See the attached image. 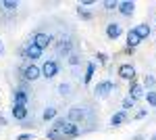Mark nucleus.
<instances>
[{
    "mask_svg": "<svg viewBox=\"0 0 156 140\" xmlns=\"http://www.w3.org/2000/svg\"><path fill=\"white\" fill-rule=\"evenodd\" d=\"M133 32L140 36V40L144 42V40H148L150 36H152V29H150V25L148 23H137V25H133Z\"/></svg>",
    "mask_w": 156,
    "mask_h": 140,
    "instance_id": "nucleus-13",
    "label": "nucleus"
},
{
    "mask_svg": "<svg viewBox=\"0 0 156 140\" xmlns=\"http://www.w3.org/2000/svg\"><path fill=\"white\" fill-rule=\"evenodd\" d=\"M127 96L133 98V100H140V98L144 96V86L137 82V80H135V82H129V92H127Z\"/></svg>",
    "mask_w": 156,
    "mask_h": 140,
    "instance_id": "nucleus-11",
    "label": "nucleus"
},
{
    "mask_svg": "<svg viewBox=\"0 0 156 140\" xmlns=\"http://www.w3.org/2000/svg\"><path fill=\"white\" fill-rule=\"evenodd\" d=\"M140 44H142V40H140V36L135 34V32H133V27H131V29L127 32V46H125V48H131V50H135Z\"/></svg>",
    "mask_w": 156,
    "mask_h": 140,
    "instance_id": "nucleus-15",
    "label": "nucleus"
},
{
    "mask_svg": "<svg viewBox=\"0 0 156 140\" xmlns=\"http://www.w3.org/2000/svg\"><path fill=\"white\" fill-rule=\"evenodd\" d=\"M77 15H79V19H83V21H92V19H94V15L87 11V9L79 6V4H77Z\"/></svg>",
    "mask_w": 156,
    "mask_h": 140,
    "instance_id": "nucleus-19",
    "label": "nucleus"
},
{
    "mask_svg": "<svg viewBox=\"0 0 156 140\" xmlns=\"http://www.w3.org/2000/svg\"><path fill=\"white\" fill-rule=\"evenodd\" d=\"M121 34H123V27H121V23H117V21H110V23L106 25V38H108V40H119Z\"/></svg>",
    "mask_w": 156,
    "mask_h": 140,
    "instance_id": "nucleus-10",
    "label": "nucleus"
},
{
    "mask_svg": "<svg viewBox=\"0 0 156 140\" xmlns=\"http://www.w3.org/2000/svg\"><path fill=\"white\" fill-rule=\"evenodd\" d=\"M42 78H46V80H52V78H56L60 71V65L58 61H54V59H48V61H44L42 63Z\"/></svg>",
    "mask_w": 156,
    "mask_h": 140,
    "instance_id": "nucleus-1",
    "label": "nucleus"
},
{
    "mask_svg": "<svg viewBox=\"0 0 156 140\" xmlns=\"http://www.w3.org/2000/svg\"><path fill=\"white\" fill-rule=\"evenodd\" d=\"M146 115H148V111H146V109H140V111H137V113L133 115V119H144Z\"/></svg>",
    "mask_w": 156,
    "mask_h": 140,
    "instance_id": "nucleus-28",
    "label": "nucleus"
},
{
    "mask_svg": "<svg viewBox=\"0 0 156 140\" xmlns=\"http://www.w3.org/2000/svg\"><path fill=\"white\" fill-rule=\"evenodd\" d=\"M67 119L73 121V123H79L85 119V109L83 107H71V111L67 113Z\"/></svg>",
    "mask_w": 156,
    "mask_h": 140,
    "instance_id": "nucleus-12",
    "label": "nucleus"
},
{
    "mask_svg": "<svg viewBox=\"0 0 156 140\" xmlns=\"http://www.w3.org/2000/svg\"><path fill=\"white\" fill-rule=\"evenodd\" d=\"M144 98L150 107H156V90H148V92L144 94Z\"/></svg>",
    "mask_w": 156,
    "mask_h": 140,
    "instance_id": "nucleus-21",
    "label": "nucleus"
},
{
    "mask_svg": "<svg viewBox=\"0 0 156 140\" xmlns=\"http://www.w3.org/2000/svg\"><path fill=\"white\" fill-rule=\"evenodd\" d=\"M117 11H119L123 17H131L133 13H135V2H133V0H121L119 4H117Z\"/></svg>",
    "mask_w": 156,
    "mask_h": 140,
    "instance_id": "nucleus-7",
    "label": "nucleus"
},
{
    "mask_svg": "<svg viewBox=\"0 0 156 140\" xmlns=\"http://www.w3.org/2000/svg\"><path fill=\"white\" fill-rule=\"evenodd\" d=\"M96 61L100 63V65H106L108 63V55L106 52H96Z\"/></svg>",
    "mask_w": 156,
    "mask_h": 140,
    "instance_id": "nucleus-27",
    "label": "nucleus"
},
{
    "mask_svg": "<svg viewBox=\"0 0 156 140\" xmlns=\"http://www.w3.org/2000/svg\"><path fill=\"white\" fill-rule=\"evenodd\" d=\"M17 140H34V134H19Z\"/></svg>",
    "mask_w": 156,
    "mask_h": 140,
    "instance_id": "nucleus-29",
    "label": "nucleus"
},
{
    "mask_svg": "<svg viewBox=\"0 0 156 140\" xmlns=\"http://www.w3.org/2000/svg\"><path fill=\"white\" fill-rule=\"evenodd\" d=\"M150 140H156V136H152V138H150Z\"/></svg>",
    "mask_w": 156,
    "mask_h": 140,
    "instance_id": "nucleus-33",
    "label": "nucleus"
},
{
    "mask_svg": "<svg viewBox=\"0 0 156 140\" xmlns=\"http://www.w3.org/2000/svg\"><path fill=\"white\" fill-rule=\"evenodd\" d=\"M119 78L123 80V82H135V78H137V71H135V67H133V63H123V65H119Z\"/></svg>",
    "mask_w": 156,
    "mask_h": 140,
    "instance_id": "nucleus-3",
    "label": "nucleus"
},
{
    "mask_svg": "<svg viewBox=\"0 0 156 140\" xmlns=\"http://www.w3.org/2000/svg\"><path fill=\"white\" fill-rule=\"evenodd\" d=\"M21 73H23V80H25V82H36V80L42 78V69L37 67L36 63H27L23 69H21Z\"/></svg>",
    "mask_w": 156,
    "mask_h": 140,
    "instance_id": "nucleus-2",
    "label": "nucleus"
},
{
    "mask_svg": "<svg viewBox=\"0 0 156 140\" xmlns=\"http://www.w3.org/2000/svg\"><path fill=\"white\" fill-rule=\"evenodd\" d=\"M135 103H137V100H133V98H129V96H127V98H123V111L133 109V107H135Z\"/></svg>",
    "mask_w": 156,
    "mask_h": 140,
    "instance_id": "nucleus-26",
    "label": "nucleus"
},
{
    "mask_svg": "<svg viewBox=\"0 0 156 140\" xmlns=\"http://www.w3.org/2000/svg\"><path fill=\"white\" fill-rule=\"evenodd\" d=\"M71 84H67V82H62V84H58V94H62V96H69L71 94Z\"/></svg>",
    "mask_w": 156,
    "mask_h": 140,
    "instance_id": "nucleus-23",
    "label": "nucleus"
},
{
    "mask_svg": "<svg viewBox=\"0 0 156 140\" xmlns=\"http://www.w3.org/2000/svg\"><path fill=\"white\" fill-rule=\"evenodd\" d=\"M11 115H12V119H17V121H25V119L29 117V109L25 105H12Z\"/></svg>",
    "mask_w": 156,
    "mask_h": 140,
    "instance_id": "nucleus-9",
    "label": "nucleus"
},
{
    "mask_svg": "<svg viewBox=\"0 0 156 140\" xmlns=\"http://www.w3.org/2000/svg\"><path fill=\"white\" fill-rule=\"evenodd\" d=\"M56 117H58V109H56V107H46V109H44V113H42V119H44V121H54V119H56Z\"/></svg>",
    "mask_w": 156,
    "mask_h": 140,
    "instance_id": "nucleus-17",
    "label": "nucleus"
},
{
    "mask_svg": "<svg viewBox=\"0 0 156 140\" xmlns=\"http://www.w3.org/2000/svg\"><path fill=\"white\" fill-rule=\"evenodd\" d=\"M131 140H146V136H144V134H135Z\"/></svg>",
    "mask_w": 156,
    "mask_h": 140,
    "instance_id": "nucleus-30",
    "label": "nucleus"
},
{
    "mask_svg": "<svg viewBox=\"0 0 156 140\" xmlns=\"http://www.w3.org/2000/svg\"><path fill=\"white\" fill-rule=\"evenodd\" d=\"M40 57H42V50H40L36 44H31V42H29L27 46H23V59H27L29 63H36Z\"/></svg>",
    "mask_w": 156,
    "mask_h": 140,
    "instance_id": "nucleus-6",
    "label": "nucleus"
},
{
    "mask_svg": "<svg viewBox=\"0 0 156 140\" xmlns=\"http://www.w3.org/2000/svg\"><path fill=\"white\" fill-rule=\"evenodd\" d=\"M6 123H9V121H6V117L0 115V126H6Z\"/></svg>",
    "mask_w": 156,
    "mask_h": 140,
    "instance_id": "nucleus-31",
    "label": "nucleus"
},
{
    "mask_svg": "<svg viewBox=\"0 0 156 140\" xmlns=\"http://www.w3.org/2000/svg\"><path fill=\"white\" fill-rule=\"evenodd\" d=\"M67 63H69L71 67H77V65H81V59H79V55H75V52H71V55L67 57Z\"/></svg>",
    "mask_w": 156,
    "mask_h": 140,
    "instance_id": "nucleus-22",
    "label": "nucleus"
},
{
    "mask_svg": "<svg viewBox=\"0 0 156 140\" xmlns=\"http://www.w3.org/2000/svg\"><path fill=\"white\" fill-rule=\"evenodd\" d=\"M52 42H54V38H52V36H48L46 32H36V34H34V40H31V44H36L42 52H44L46 48H50V44H52Z\"/></svg>",
    "mask_w": 156,
    "mask_h": 140,
    "instance_id": "nucleus-4",
    "label": "nucleus"
},
{
    "mask_svg": "<svg viewBox=\"0 0 156 140\" xmlns=\"http://www.w3.org/2000/svg\"><path fill=\"white\" fill-rule=\"evenodd\" d=\"M27 100H29V94L25 88H15L12 90V105H25L27 107Z\"/></svg>",
    "mask_w": 156,
    "mask_h": 140,
    "instance_id": "nucleus-8",
    "label": "nucleus"
},
{
    "mask_svg": "<svg viewBox=\"0 0 156 140\" xmlns=\"http://www.w3.org/2000/svg\"><path fill=\"white\" fill-rule=\"evenodd\" d=\"M123 121H127V111H123V109H121L119 113H115V115L110 117V126H112V128L121 126Z\"/></svg>",
    "mask_w": 156,
    "mask_h": 140,
    "instance_id": "nucleus-18",
    "label": "nucleus"
},
{
    "mask_svg": "<svg viewBox=\"0 0 156 140\" xmlns=\"http://www.w3.org/2000/svg\"><path fill=\"white\" fill-rule=\"evenodd\" d=\"M117 4H119V2H117V0H106V2H104V4H102V6H104V11L112 13V11H117Z\"/></svg>",
    "mask_w": 156,
    "mask_h": 140,
    "instance_id": "nucleus-25",
    "label": "nucleus"
},
{
    "mask_svg": "<svg viewBox=\"0 0 156 140\" xmlns=\"http://www.w3.org/2000/svg\"><path fill=\"white\" fill-rule=\"evenodd\" d=\"M94 73H96V63H94V61H87V63H85V75H83V84H90V82H92Z\"/></svg>",
    "mask_w": 156,
    "mask_h": 140,
    "instance_id": "nucleus-16",
    "label": "nucleus"
},
{
    "mask_svg": "<svg viewBox=\"0 0 156 140\" xmlns=\"http://www.w3.org/2000/svg\"><path fill=\"white\" fill-rule=\"evenodd\" d=\"M115 90V82L112 80H102L100 84H96V88H94V94H96L98 98H106L108 94Z\"/></svg>",
    "mask_w": 156,
    "mask_h": 140,
    "instance_id": "nucleus-5",
    "label": "nucleus"
},
{
    "mask_svg": "<svg viewBox=\"0 0 156 140\" xmlns=\"http://www.w3.org/2000/svg\"><path fill=\"white\" fill-rule=\"evenodd\" d=\"M2 52H4V46H2V42H0V55H2Z\"/></svg>",
    "mask_w": 156,
    "mask_h": 140,
    "instance_id": "nucleus-32",
    "label": "nucleus"
},
{
    "mask_svg": "<svg viewBox=\"0 0 156 140\" xmlns=\"http://www.w3.org/2000/svg\"><path fill=\"white\" fill-rule=\"evenodd\" d=\"M0 6H2L4 11H15V9H19V2H17V0H2Z\"/></svg>",
    "mask_w": 156,
    "mask_h": 140,
    "instance_id": "nucleus-20",
    "label": "nucleus"
},
{
    "mask_svg": "<svg viewBox=\"0 0 156 140\" xmlns=\"http://www.w3.org/2000/svg\"><path fill=\"white\" fill-rule=\"evenodd\" d=\"M56 50H58L60 55L69 57V55L73 52V44H71V40H67V38H62V40H58V42H56Z\"/></svg>",
    "mask_w": 156,
    "mask_h": 140,
    "instance_id": "nucleus-14",
    "label": "nucleus"
},
{
    "mask_svg": "<svg viewBox=\"0 0 156 140\" xmlns=\"http://www.w3.org/2000/svg\"><path fill=\"white\" fill-rule=\"evenodd\" d=\"M142 86H144V88H150V90H152V88L156 86V78H154V75H146V78H144V84H142Z\"/></svg>",
    "mask_w": 156,
    "mask_h": 140,
    "instance_id": "nucleus-24",
    "label": "nucleus"
}]
</instances>
